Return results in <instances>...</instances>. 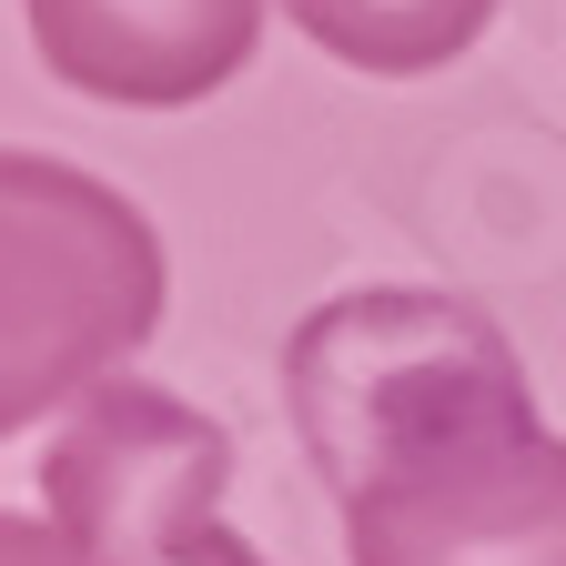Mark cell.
<instances>
[{"instance_id":"1","label":"cell","mask_w":566,"mask_h":566,"mask_svg":"<svg viewBox=\"0 0 566 566\" xmlns=\"http://www.w3.org/2000/svg\"><path fill=\"white\" fill-rule=\"evenodd\" d=\"M283 415L334 495H365L395 465L536 436V385L485 304L424 294V283H365L294 324Z\"/></svg>"},{"instance_id":"2","label":"cell","mask_w":566,"mask_h":566,"mask_svg":"<svg viewBox=\"0 0 566 566\" xmlns=\"http://www.w3.org/2000/svg\"><path fill=\"white\" fill-rule=\"evenodd\" d=\"M163 334V243L142 202L82 163L0 153V424L112 385Z\"/></svg>"},{"instance_id":"3","label":"cell","mask_w":566,"mask_h":566,"mask_svg":"<svg viewBox=\"0 0 566 566\" xmlns=\"http://www.w3.org/2000/svg\"><path fill=\"white\" fill-rule=\"evenodd\" d=\"M233 436L163 385H92L41 446V516L112 566H263L223 516Z\"/></svg>"},{"instance_id":"4","label":"cell","mask_w":566,"mask_h":566,"mask_svg":"<svg viewBox=\"0 0 566 566\" xmlns=\"http://www.w3.org/2000/svg\"><path fill=\"white\" fill-rule=\"evenodd\" d=\"M344 566H566V436L424 455L344 495Z\"/></svg>"},{"instance_id":"5","label":"cell","mask_w":566,"mask_h":566,"mask_svg":"<svg viewBox=\"0 0 566 566\" xmlns=\"http://www.w3.org/2000/svg\"><path fill=\"white\" fill-rule=\"evenodd\" d=\"M61 92L122 112H192L263 41V0H21Z\"/></svg>"},{"instance_id":"6","label":"cell","mask_w":566,"mask_h":566,"mask_svg":"<svg viewBox=\"0 0 566 566\" xmlns=\"http://www.w3.org/2000/svg\"><path fill=\"white\" fill-rule=\"evenodd\" d=\"M283 21L365 82H424L485 41L495 0H283Z\"/></svg>"},{"instance_id":"7","label":"cell","mask_w":566,"mask_h":566,"mask_svg":"<svg viewBox=\"0 0 566 566\" xmlns=\"http://www.w3.org/2000/svg\"><path fill=\"white\" fill-rule=\"evenodd\" d=\"M0 566H112V556L71 546L51 516H11V526H0Z\"/></svg>"}]
</instances>
